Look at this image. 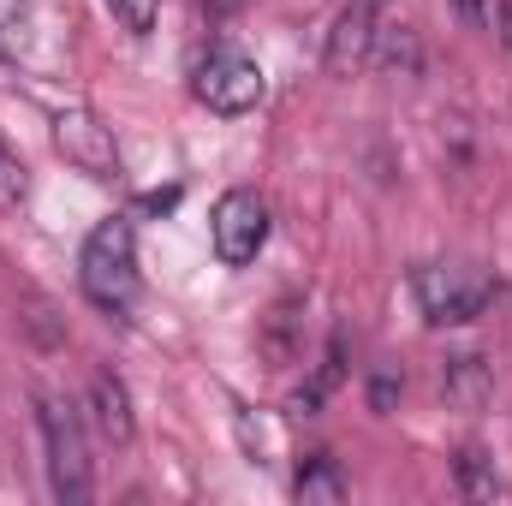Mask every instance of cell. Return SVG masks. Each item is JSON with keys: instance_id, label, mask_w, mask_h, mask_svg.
Instances as JSON below:
<instances>
[{"instance_id": "6da1fadb", "label": "cell", "mask_w": 512, "mask_h": 506, "mask_svg": "<svg viewBox=\"0 0 512 506\" xmlns=\"http://www.w3.org/2000/svg\"><path fill=\"white\" fill-rule=\"evenodd\" d=\"M78 286H84V298H90L96 310L131 316L143 280H137V233H131L126 215H108V221L84 239V251H78Z\"/></svg>"}, {"instance_id": "7a4b0ae2", "label": "cell", "mask_w": 512, "mask_h": 506, "mask_svg": "<svg viewBox=\"0 0 512 506\" xmlns=\"http://www.w3.org/2000/svg\"><path fill=\"white\" fill-rule=\"evenodd\" d=\"M411 292H417V304L435 328H465L501 298V280L477 262H423L411 274Z\"/></svg>"}, {"instance_id": "3957f363", "label": "cell", "mask_w": 512, "mask_h": 506, "mask_svg": "<svg viewBox=\"0 0 512 506\" xmlns=\"http://www.w3.org/2000/svg\"><path fill=\"white\" fill-rule=\"evenodd\" d=\"M262 66H256L245 48H233V42H215L209 54H197V66H191V96L209 108V114H221V120H239V114H251L256 102H262Z\"/></svg>"}, {"instance_id": "277c9868", "label": "cell", "mask_w": 512, "mask_h": 506, "mask_svg": "<svg viewBox=\"0 0 512 506\" xmlns=\"http://www.w3.org/2000/svg\"><path fill=\"white\" fill-rule=\"evenodd\" d=\"M42 405V441H48V483H54V495L60 501H90V441H84V417H78V405L72 399H54V393H42L36 399Z\"/></svg>"}, {"instance_id": "5b68a950", "label": "cell", "mask_w": 512, "mask_h": 506, "mask_svg": "<svg viewBox=\"0 0 512 506\" xmlns=\"http://www.w3.org/2000/svg\"><path fill=\"white\" fill-rule=\"evenodd\" d=\"M209 233H215V256L227 262V268H245L262 256L268 245V203L256 197V191H227L221 203H215V215H209Z\"/></svg>"}, {"instance_id": "8992f818", "label": "cell", "mask_w": 512, "mask_h": 506, "mask_svg": "<svg viewBox=\"0 0 512 506\" xmlns=\"http://www.w3.org/2000/svg\"><path fill=\"white\" fill-rule=\"evenodd\" d=\"M54 149H60L78 173H90V179H120V143H114V131L102 126L90 108L54 114Z\"/></svg>"}, {"instance_id": "52a82bcc", "label": "cell", "mask_w": 512, "mask_h": 506, "mask_svg": "<svg viewBox=\"0 0 512 506\" xmlns=\"http://www.w3.org/2000/svg\"><path fill=\"white\" fill-rule=\"evenodd\" d=\"M370 48H376V18H370V6L364 0H352L340 18H334V30H328V72L334 78H352V72H364L370 66Z\"/></svg>"}, {"instance_id": "ba28073f", "label": "cell", "mask_w": 512, "mask_h": 506, "mask_svg": "<svg viewBox=\"0 0 512 506\" xmlns=\"http://www.w3.org/2000/svg\"><path fill=\"white\" fill-rule=\"evenodd\" d=\"M84 399H90V423H96V429H102L114 447H126L131 435H137L131 393H126V381L114 376L108 364H96V370H90V393H84Z\"/></svg>"}, {"instance_id": "9c48e42d", "label": "cell", "mask_w": 512, "mask_h": 506, "mask_svg": "<svg viewBox=\"0 0 512 506\" xmlns=\"http://www.w3.org/2000/svg\"><path fill=\"white\" fill-rule=\"evenodd\" d=\"M441 393H447L453 411H483V405L495 399V370H489L477 352L447 358V370H441Z\"/></svg>"}, {"instance_id": "30bf717a", "label": "cell", "mask_w": 512, "mask_h": 506, "mask_svg": "<svg viewBox=\"0 0 512 506\" xmlns=\"http://www.w3.org/2000/svg\"><path fill=\"white\" fill-rule=\"evenodd\" d=\"M370 66L387 72V78H417L423 72V42H417V30H376V48H370Z\"/></svg>"}, {"instance_id": "8fae6325", "label": "cell", "mask_w": 512, "mask_h": 506, "mask_svg": "<svg viewBox=\"0 0 512 506\" xmlns=\"http://www.w3.org/2000/svg\"><path fill=\"white\" fill-rule=\"evenodd\" d=\"M453 477H459V495H465V501H512V489L501 483L495 459L477 453V447H465V453L453 459Z\"/></svg>"}, {"instance_id": "7c38bea8", "label": "cell", "mask_w": 512, "mask_h": 506, "mask_svg": "<svg viewBox=\"0 0 512 506\" xmlns=\"http://www.w3.org/2000/svg\"><path fill=\"white\" fill-rule=\"evenodd\" d=\"M292 495H298V501H322V506L346 501V471H340L328 453H310V459L298 465V477H292Z\"/></svg>"}, {"instance_id": "4fadbf2b", "label": "cell", "mask_w": 512, "mask_h": 506, "mask_svg": "<svg viewBox=\"0 0 512 506\" xmlns=\"http://www.w3.org/2000/svg\"><path fill=\"white\" fill-rule=\"evenodd\" d=\"M30 42V0H0V60H18Z\"/></svg>"}, {"instance_id": "5bb4252c", "label": "cell", "mask_w": 512, "mask_h": 506, "mask_svg": "<svg viewBox=\"0 0 512 506\" xmlns=\"http://www.w3.org/2000/svg\"><path fill=\"white\" fill-rule=\"evenodd\" d=\"M30 197V173H24V161L0 143V209H18Z\"/></svg>"}, {"instance_id": "9a60e30c", "label": "cell", "mask_w": 512, "mask_h": 506, "mask_svg": "<svg viewBox=\"0 0 512 506\" xmlns=\"http://www.w3.org/2000/svg\"><path fill=\"white\" fill-rule=\"evenodd\" d=\"M108 12L126 24L131 36H149V30H155V18H161V0H108Z\"/></svg>"}, {"instance_id": "2e32d148", "label": "cell", "mask_w": 512, "mask_h": 506, "mask_svg": "<svg viewBox=\"0 0 512 506\" xmlns=\"http://www.w3.org/2000/svg\"><path fill=\"white\" fill-rule=\"evenodd\" d=\"M453 12L465 24H495V0H453Z\"/></svg>"}, {"instance_id": "e0dca14e", "label": "cell", "mask_w": 512, "mask_h": 506, "mask_svg": "<svg viewBox=\"0 0 512 506\" xmlns=\"http://www.w3.org/2000/svg\"><path fill=\"white\" fill-rule=\"evenodd\" d=\"M239 6H245V0H203V12H209V18H233Z\"/></svg>"}, {"instance_id": "ac0fdd59", "label": "cell", "mask_w": 512, "mask_h": 506, "mask_svg": "<svg viewBox=\"0 0 512 506\" xmlns=\"http://www.w3.org/2000/svg\"><path fill=\"white\" fill-rule=\"evenodd\" d=\"M495 30H501V42L512 48V0H501V18H495Z\"/></svg>"}, {"instance_id": "d6986e66", "label": "cell", "mask_w": 512, "mask_h": 506, "mask_svg": "<svg viewBox=\"0 0 512 506\" xmlns=\"http://www.w3.org/2000/svg\"><path fill=\"white\" fill-rule=\"evenodd\" d=\"M364 6H382V0H364Z\"/></svg>"}]
</instances>
